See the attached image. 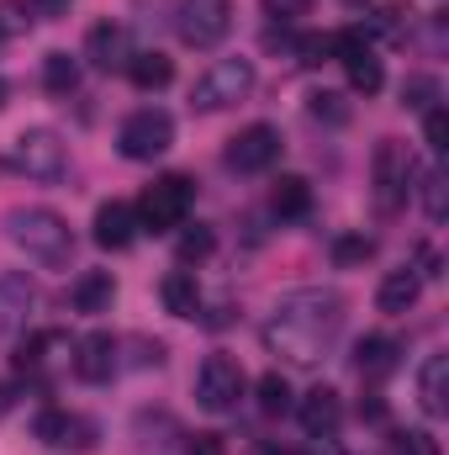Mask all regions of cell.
<instances>
[{
  "label": "cell",
  "mask_w": 449,
  "mask_h": 455,
  "mask_svg": "<svg viewBox=\"0 0 449 455\" xmlns=\"http://www.w3.org/2000/svg\"><path fill=\"white\" fill-rule=\"evenodd\" d=\"M343 318H349V302L338 297L334 286H296V291H286L270 307L259 339H264V349L280 365L318 371L334 355L338 334H343Z\"/></svg>",
  "instance_id": "obj_1"
},
{
  "label": "cell",
  "mask_w": 449,
  "mask_h": 455,
  "mask_svg": "<svg viewBox=\"0 0 449 455\" xmlns=\"http://www.w3.org/2000/svg\"><path fill=\"white\" fill-rule=\"evenodd\" d=\"M5 233H11V243H16L27 259H37V265H69V259H75V233H69V223H64L53 207H16V212L5 218Z\"/></svg>",
  "instance_id": "obj_2"
},
{
  "label": "cell",
  "mask_w": 449,
  "mask_h": 455,
  "mask_svg": "<svg viewBox=\"0 0 449 455\" xmlns=\"http://www.w3.org/2000/svg\"><path fill=\"white\" fill-rule=\"evenodd\" d=\"M0 164H5L11 175H27V180H64V170H69V143H64L53 127H27V132H16V138L5 143Z\"/></svg>",
  "instance_id": "obj_3"
},
{
  "label": "cell",
  "mask_w": 449,
  "mask_h": 455,
  "mask_svg": "<svg viewBox=\"0 0 449 455\" xmlns=\"http://www.w3.org/2000/svg\"><path fill=\"white\" fill-rule=\"evenodd\" d=\"M191 207H196V180L191 175H159L132 207L138 233H175V228H185Z\"/></svg>",
  "instance_id": "obj_4"
},
{
  "label": "cell",
  "mask_w": 449,
  "mask_h": 455,
  "mask_svg": "<svg viewBox=\"0 0 449 455\" xmlns=\"http://www.w3.org/2000/svg\"><path fill=\"white\" fill-rule=\"evenodd\" d=\"M413 180H418V164L407 154L402 138H381L375 154H370V186H375V207L381 212H402L407 196H413Z\"/></svg>",
  "instance_id": "obj_5"
},
{
  "label": "cell",
  "mask_w": 449,
  "mask_h": 455,
  "mask_svg": "<svg viewBox=\"0 0 449 455\" xmlns=\"http://www.w3.org/2000/svg\"><path fill=\"white\" fill-rule=\"evenodd\" d=\"M116 148L132 164H154L159 154L175 148V116L164 112V107H138V112L116 127Z\"/></svg>",
  "instance_id": "obj_6"
},
{
  "label": "cell",
  "mask_w": 449,
  "mask_h": 455,
  "mask_svg": "<svg viewBox=\"0 0 449 455\" xmlns=\"http://www.w3.org/2000/svg\"><path fill=\"white\" fill-rule=\"evenodd\" d=\"M254 59H217L196 85H191V107L196 112H227V107H238L248 91H254Z\"/></svg>",
  "instance_id": "obj_7"
},
{
  "label": "cell",
  "mask_w": 449,
  "mask_h": 455,
  "mask_svg": "<svg viewBox=\"0 0 449 455\" xmlns=\"http://www.w3.org/2000/svg\"><path fill=\"white\" fill-rule=\"evenodd\" d=\"M243 392H248V376H243V365L232 355H207L201 360V371H196V403L207 413H232L243 403Z\"/></svg>",
  "instance_id": "obj_8"
},
{
  "label": "cell",
  "mask_w": 449,
  "mask_h": 455,
  "mask_svg": "<svg viewBox=\"0 0 449 455\" xmlns=\"http://www.w3.org/2000/svg\"><path fill=\"white\" fill-rule=\"evenodd\" d=\"M175 27L185 48H217L232 32V0H180Z\"/></svg>",
  "instance_id": "obj_9"
},
{
  "label": "cell",
  "mask_w": 449,
  "mask_h": 455,
  "mask_svg": "<svg viewBox=\"0 0 449 455\" xmlns=\"http://www.w3.org/2000/svg\"><path fill=\"white\" fill-rule=\"evenodd\" d=\"M32 435L43 445H53V451H80V455L101 445V424L85 419V413H69V408H43L37 424H32Z\"/></svg>",
  "instance_id": "obj_10"
},
{
  "label": "cell",
  "mask_w": 449,
  "mask_h": 455,
  "mask_svg": "<svg viewBox=\"0 0 449 455\" xmlns=\"http://www.w3.org/2000/svg\"><path fill=\"white\" fill-rule=\"evenodd\" d=\"M275 159H280V127H270V122H254L227 143V170H238V175H264Z\"/></svg>",
  "instance_id": "obj_11"
},
{
  "label": "cell",
  "mask_w": 449,
  "mask_h": 455,
  "mask_svg": "<svg viewBox=\"0 0 449 455\" xmlns=\"http://www.w3.org/2000/svg\"><path fill=\"white\" fill-rule=\"evenodd\" d=\"M32 307H37V281L27 270H5L0 275V344H11L27 329Z\"/></svg>",
  "instance_id": "obj_12"
},
{
  "label": "cell",
  "mask_w": 449,
  "mask_h": 455,
  "mask_svg": "<svg viewBox=\"0 0 449 455\" xmlns=\"http://www.w3.org/2000/svg\"><path fill=\"white\" fill-rule=\"evenodd\" d=\"M116 355H122V339H116V334H106V329L85 334V339L75 344V376H80V381H91V387L112 381V371L122 365Z\"/></svg>",
  "instance_id": "obj_13"
},
{
  "label": "cell",
  "mask_w": 449,
  "mask_h": 455,
  "mask_svg": "<svg viewBox=\"0 0 449 455\" xmlns=\"http://www.w3.org/2000/svg\"><path fill=\"white\" fill-rule=\"evenodd\" d=\"M296 419L307 429V440H334L338 424H343V397L334 387H312L302 403H296Z\"/></svg>",
  "instance_id": "obj_14"
},
{
  "label": "cell",
  "mask_w": 449,
  "mask_h": 455,
  "mask_svg": "<svg viewBox=\"0 0 449 455\" xmlns=\"http://www.w3.org/2000/svg\"><path fill=\"white\" fill-rule=\"evenodd\" d=\"M85 59L96 64V69H127V59H132V37H127V27L122 21H96L91 27V37H85Z\"/></svg>",
  "instance_id": "obj_15"
},
{
  "label": "cell",
  "mask_w": 449,
  "mask_h": 455,
  "mask_svg": "<svg viewBox=\"0 0 449 455\" xmlns=\"http://www.w3.org/2000/svg\"><path fill=\"white\" fill-rule=\"evenodd\" d=\"M91 238H96L101 249H132V238H138V212H132V202H101V207H96V223H91Z\"/></svg>",
  "instance_id": "obj_16"
},
{
  "label": "cell",
  "mask_w": 449,
  "mask_h": 455,
  "mask_svg": "<svg viewBox=\"0 0 449 455\" xmlns=\"http://www.w3.org/2000/svg\"><path fill=\"white\" fill-rule=\"evenodd\" d=\"M418 297H423V281H418V270L413 265H402V270H386L381 275V286H375V307L381 313H413L418 307Z\"/></svg>",
  "instance_id": "obj_17"
},
{
  "label": "cell",
  "mask_w": 449,
  "mask_h": 455,
  "mask_svg": "<svg viewBox=\"0 0 449 455\" xmlns=\"http://www.w3.org/2000/svg\"><path fill=\"white\" fill-rule=\"evenodd\" d=\"M112 302H116V275H112V270H85V275L69 286V307H75V313H85V318L112 313Z\"/></svg>",
  "instance_id": "obj_18"
},
{
  "label": "cell",
  "mask_w": 449,
  "mask_h": 455,
  "mask_svg": "<svg viewBox=\"0 0 449 455\" xmlns=\"http://www.w3.org/2000/svg\"><path fill=\"white\" fill-rule=\"evenodd\" d=\"M397 355H402V344L397 339H386V334H365V339L354 344V371H359L365 381H381V376L397 371Z\"/></svg>",
  "instance_id": "obj_19"
},
{
  "label": "cell",
  "mask_w": 449,
  "mask_h": 455,
  "mask_svg": "<svg viewBox=\"0 0 449 455\" xmlns=\"http://www.w3.org/2000/svg\"><path fill=\"white\" fill-rule=\"evenodd\" d=\"M53 349H69V339H64L59 329H37V334H27V339L16 344L11 365H16L21 376H43V371H48V360H53Z\"/></svg>",
  "instance_id": "obj_20"
},
{
  "label": "cell",
  "mask_w": 449,
  "mask_h": 455,
  "mask_svg": "<svg viewBox=\"0 0 449 455\" xmlns=\"http://www.w3.org/2000/svg\"><path fill=\"white\" fill-rule=\"evenodd\" d=\"M159 297H164V313H175V318H201L196 270H169V275L159 281Z\"/></svg>",
  "instance_id": "obj_21"
},
{
  "label": "cell",
  "mask_w": 449,
  "mask_h": 455,
  "mask_svg": "<svg viewBox=\"0 0 449 455\" xmlns=\"http://www.w3.org/2000/svg\"><path fill=\"white\" fill-rule=\"evenodd\" d=\"M445 387H449V355H429L418 365V403H423L429 419H445V408H449Z\"/></svg>",
  "instance_id": "obj_22"
},
{
  "label": "cell",
  "mask_w": 449,
  "mask_h": 455,
  "mask_svg": "<svg viewBox=\"0 0 449 455\" xmlns=\"http://www.w3.org/2000/svg\"><path fill=\"white\" fill-rule=\"evenodd\" d=\"M270 212L286 218V223L307 218V212H312V180H307V175H280L275 191H270Z\"/></svg>",
  "instance_id": "obj_23"
},
{
  "label": "cell",
  "mask_w": 449,
  "mask_h": 455,
  "mask_svg": "<svg viewBox=\"0 0 449 455\" xmlns=\"http://www.w3.org/2000/svg\"><path fill=\"white\" fill-rule=\"evenodd\" d=\"M127 80H132L138 91H164V85L175 80V59L159 53V48H154V53H132V59H127Z\"/></svg>",
  "instance_id": "obj_24"
},
{
  "label": "cell",
  "mask_w": 449,
  "mask_h": 455,
  "mask_svg": "<svg viewBox=\"0 0 449 455\" xmlns=\"http://www.w3.org/2000/svg\"><path fill=\"white\" fill-rule=\"evenodd\" d=\"M338 64H343V75H349V91H354V96H375V91L386 85V69H381L375 48H365V53H349V59H338Z\"/></svg>",
  "instance_id": "obj_25"
},
{
  "label": "cell",
  "mask_w": 449,
  "mask_h": 455,
  "mask_svg": "<svg viewBox=\"0 0 449 455\" xmlns=\"http://www.w3.org/2000/svg\"><path fill=\"white\" fill-rule=\"evenodd\" d=\"M43 91H48V96H75V91H80V59L48 53V59H43Z\"/></svg>",
  "instance_id": "obj_26"
},
{
  "label": "cell",
  "mask_w": 449,
  "mask_h": 455,
  "mask_svg": "<svg viewBox=\"0 0 449 455\" xmlns=\"http://www.w3.org/2000/svg\"><path fill=\"white\" fill-rule=\"evenodd\" d=\"M413 191L423 196V212H429V223H445V212H449V175H445V170H439V164H434V170H423Z\"/></svg>",
  "instance_id": "obj_27"
},
{
  "label": "cell",
  "mask_w": 449,
  "mask_h": 455,
  "mask_svg": "<svg viewBox=\"0 0 449 455\" xmlns=\"http://www.w3.org/2000/svg\"><path fill=\"white\" fill-rule=\"evenodd\" d=\"M254 397H259V413H264V419L291 413V381H286L280 371H264V376H259V387H254Z\"/></svg>",
  "instance_id": "obj_28"
},
{
  "label": "cell",
  "mask_w": 449,
  "mask_h": 455,
  "mask_svg": "<svg viewBox=\"0 0 449 455\" xmlns=\"http://www.w3.org/2000/svg\"><path fill=\"white\" fill-rule=\"evenodd\" d=\"M212 249H217V233H212L207 223L185 228V233H180V243H175V254H180V265H201V259H207Z\"/></svg>",
  "instance_id": "obj_29"
},
{
  "label": "cell",
  "mask_w": 449,
  "mask_h": 455,
  "mask_svg": "<svg viewBox=\"0 0 449 455\" xmlns=\"http://www.w3.org/2000/svg\"><path fill=\"white\" fill-rule=\"evenodd\" d=\"M402 107H407V112L439 107V80H434V75H407V80H402Z\"/></svg>",
  "instance_id": "obj_30"
},
{
  "label": "cell",
  "mask_w": 449,
  "mask_h": 455,
  "mask_svg": "<svg viewBox=\"0 0 449 455\" xmlns=\"http://www.w3.org/2000/svg\"><path fill=\"white\" fill-rule=\"evenodd\" d=\"M307 112L318 116V122H334V127H343V122H349V101H343L338 91H312V96H307Z\"/></svg>",
  "instance_id": "obj_31"
},
{
  "label": "cell",
  "mask_w": 449,
  "mask_h": 455,
  "mask_svg": "<svg viewBox=\"0 0 449 455\" xmlns=\"http://www.w3.org/2000/svg\"><path fill=\"white\" fill-rule=\"evenodd\" d=\"M32 27V5H21V0H0V43L5 37H21Z\"/></svg>",
  "instance_id": "obj_32"
},
{
  "label": "cell",
  "mask_w": 449,
  "mask_h": 455,
  "mask_svg": "<svg viewBox=\"0 0 449 455\" xmlns=\"http://www.w3.org/2000/svg\"><path fill=\"white\" fill-rule=\"evenodd\" d=\"M423 138H429L434 154H445L449 148V112L445 107H429V112H423Z\"/></svg>",
  "instance_id": "obj_33"
},
{
  "label": "cell",
  "mask_w": 449,
  "mask_h": 455,
  "mask_svg": "<svg viewBox=\"0 0 449 455\" xmlns=\"http://www.w3.org/2000/svg\"><path fill=\"white\" fill-rule=\"evenodd\" d=\"M370 254H375V238H359V233H354V238H338V243H334V259H338V265H365Z\"/></svg>",
  "instance_id": "obj_34"
},
{
  "label": "cell",
  "mask_w": 449,
  "mask_h": 455,
  "mask_svg": "<svg viewBox=\"0 0 449 455\" xmlns=\"http://www.w3.org/2000/svg\"><path fill=\"white\" fill-rule=\"evenodd\" d=\"M397 451L402 455H439V440L429 429H407V435H397Z\"/></svg>",
  "instance_id": "obj_35"
},
{
  "label": "cell",
  "mask_w": 449,
  "mask_h": 455,
  "mask_svg": "<svg viewBox=\"0 0 449 455\" xmlns=\"http://www.w3.org/2000/svg\"><path fill=\"white\" fill-rule=\"evenodd\" d=\"M185 455H227V445H223V435L207 429V435H191L185 440Z\"/></svg>",
  "instance_id": "obj_36"
},
{
  "label": "cell",
  "mask_w": 449,
  "mask_h": 455,
  "mask_svg": "<svg viewBox=\"0 0 449 455\" xmlns=\"http://www.w3.org/2000/svg\"><path fill=\"white\" fill-rule=\"evenodd\" d=\"M27 5H32V16H43V21H64L75 0H27Z\"/></svg>",
  "instance_id": "obj_37"
},
{
  "label": "cell",
  "mask_w": 449,
  "mask_h": 455,
  "mask_svg": "<svg viewBox=\"0 0 449 455\" xmlns=\"http://www.w3.org/2000/svg\"><path fill=\"white\" fill-rule=\"evenodd\" d=\"M359 419H370V424H386V403L370 392V397H359Z\"/></svg>",
  "instance_id": "obj_38"
},
{
  "label": "cell",
  "mask_w": 449,
  "mask_h": 455,
  "mask_svg": "<svg viewBox=\"0 0 449 455\" xmlns=\"http://www.w3.org/2000/svg\"><path fill=\"white\" fill-rule=\"evenodd\" d=\"M138 365H164V344H159V339H154V344L138 339Z\"/></svg>",
  "instance_id": "obj_39"
},
{
  "label": "cell",
  "mask_w": 449,
  "mask_h": 455,
  "mask_svg": "<svg viewBox=\"0 0 449 455\" xmlns=\"http://www.w3.org/2000/svg\"><path fill=\"white\" fill-rule=\"evenodd\" d=\"M11 408H16V387H11V381H0V419H5Z\"/></svg>",
  "instance_id": "obj_40"
},
{
  "label": "cell",
  "mask_w": 449,
  "mask_h": 455,
  "mask_svg": "<svg viewBox=\"0 0 449 455\" xmlns=\"http://www.w3.org/2000/svg\"><path fill=\"white\" fill-rule=\"evenodd\" d=\"M5 101H11V85H5V75H0V112H5Z\"/></svg>",
  "instance_id": "obj_41"
},
{
  "label": "cell",
  "mask_w": 449,
  "mask_h": 455,
  "mask_svg": "<svg viewBox=\"0 0 449 455\" xmlns=\"http://www.w3.org/2000/svg\"><path fill=\"white\" fill-rule=\"evenodd\" d=\"M343 5H370V0H343Z\"/></svg>",
  "instance_id": "obj_42"
}]
</instances>
